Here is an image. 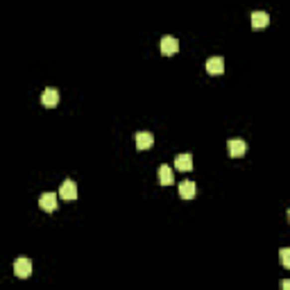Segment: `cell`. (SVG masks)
Segmentation results:
<instances>
[{"label":"cell","mask_w":290,"mask_h":290,"mask_svg":"<svg viewBox=\"0 0 290 290\" xmlns=\"http://www.w3.org/2000/svg\"><path fill=\"white\" fill-rule=\"evenodd\" d=\"M179 50V41L175 39V36H163L161 39V52L166 57H170V55H175V52Z\"/></svg>","instance_id":"obj_6"},{"label":"cell","mask_w":290,"mask_h":290,"mask_svg":"<svg viewBox=\"0 0 290 290\" xmlns=\"http://www.w3.org/2000/svg\"><path fill=\"white\" fill-rule=\"evenodd\" d=\"M14 275L18 279H27L32 275V261L30 259H16L14 261Z\"/></svg>","instance_id":"obj_2"},{"label":"cell","mask_w":290,"mask_h":290,"mask_svg":"<svg viewBox=\"0 0 290 290\" xmlns=\"http://www.w3.org/2000/svg\"><path fill=\"white\" fill-rule=\"evenodd\" d=\"M59 197L66 199V202H75V199H77V184L73 182V179H66V182L61 184Z\"/></svg>","instance_id":"obj_1"},{"label":"cell","mask_w":290,"mask_h":290,"mask_svg":"<svg viewBox=\"0 0 290 290\" xmlns=\"http://www.w3.org/2000/svg\"><path fill=\"white\" fill-rule=\"evenodd\" d=\"M270 25V16L268 11H252V27L254 30H263V27Z\"/></svg>","instance_id":"obj_5"},{"label":"cell","mask_w":290,"mask_h":290,"mask_svg":"<svg viewBox=\"0 0 290 290\" xmlns=\"http://www.w3.org/2000/svg\"><path fill=\"white\" fill-rule=\"evenodd\" d=\"M286 215H288V222H290V209H288V213H286Z\"/></svg>","instance_id":"obj_15"},{"label":"cell","mask_w":290,"mask_h":290,"mask_svg":"<svg viewBox=\"0 0 290 290\" xmlns=\"http://www.w3.org/2000/svg\"><path fill=\"white\" fill-rule=\"evenodd\" d=\"M39 206L43 211H48V213H50V211H55L57 209V195L55 193H43L39 197Z\"/></svg>","instance_id":"obj_9"},{"label":"cell","mask_w":290,"mask_h":290,"mask_svg":"<svg viewBox=\"0 0 290 290\" xmlns=\"http://www.w3.org/2000/svg\"><path fill=\"white\" fill-rule=\"evenodd\" d=\"M195 193H197V186H195V182L186 179V182L179 184V197H182V199H193Z\"/></svg>","instance_id":"obj_3"},{"label":"cell","mask_w":290,"mask_h":290,"mask_svg":"<svg viewBox=\"0 0 290 290\" xmlns=\"http://www.w3.org/2000/svg\"><path fill=\"white\" fill-rule=\"evenodd\" d=\"M57 102H59V91L48 87L46 91H43V96H41V104H43V107H57Z\"/></svg>","instance_id":"obj_4"},{"label":"cell","mask_w":290,"mask_h":290,"mask_svg":"<svg viewBox=\"0 0 290 290\" xmlns=\"http://www.w3.org/2000/svg\"><path fill=\"white\" fill-rule=\"evenodd\" d=\"M175 166H177V170L189 173V170H193V157L191 154H177L175 157Z\"/></svg>","instance_id":"obj_11"},{"label":"cell","mask_w":290,"mask_h":290,"mask_svg":"<svg viewBox=\"0 0 290 290\" xmlns=\"http://www.w3.org/2000/svg\"><path fill=\"white\" fill-rule=\"evenodd\" d=\"M281 288H286V290H290V279H284V281H281Z\"/></svg>","instance_id":"obj_14"},{"label":"cell","mask_w":290,"mask_h":290,"mask_svg":"<svg viewBox=\"0 0 290 290\" xmlns=\"http://www.w3.org/2000/svg\"><path fill=\"white\" fill-rule=\"evenodd\" d=\"M157 175H159V184H161V186H170V184L175 182V177H173V170H170L168 166H161Z\"/></svg>","instance_id":"obj_12"},{"label":"cell","mask_w":290,"mask_h":290,"mask_svg":"<svg viewBox=\"0 0 290 290\" xmlns=\"http://www.w3.org/2000/svg\"><path fill=\"white\" fill-rule=\"evenodd\" d=\"M279 259H281V265H284L286 270H290V247H281Z\"/></svg>","instance_id":"obj_13"},{"label":"cell","mask_w":290,"mask_h":290,"mask_svg":"<svg viewBox=\"0 0 290 290\" xmlns=\"http://www.w3.org/2000/svg\"><path fill=\"white\" fill-rule=\"evenodd\" d=\"M154 145V136L150 132H138L136 134V148L138 150H150Z\"/></svg>","instance_id":"obj_10"},{"label":"cell","mask_w":290,"mask_h":290,"mask_svg":"<svg viewBox=\"0 0 290 290\" xmlns=\"http://www.w3.org/2000/svg\"><path fill=\"white\" fill-rule=\"evenodd\" d=\"M206 73H209V75H222L224 73V59L222 57H211V59L206 61Z\"/></svg>","instance_id":"obj_7"},{"label":"cell","mask_w":290,"mask_h":290,"mask_svg":"<svg viewBox=\"0 0 290 290\" xmlns=\"http://www.w3.org/2000/svg\"><path fill=\"white\" fill-rule=\"evenodd\" d=\"M227 148H229V157H243L245 150H247V145H245L243 138H231L229 143H227Z\"/></svg>","instance_id":"obj_8"}]
</instances>
